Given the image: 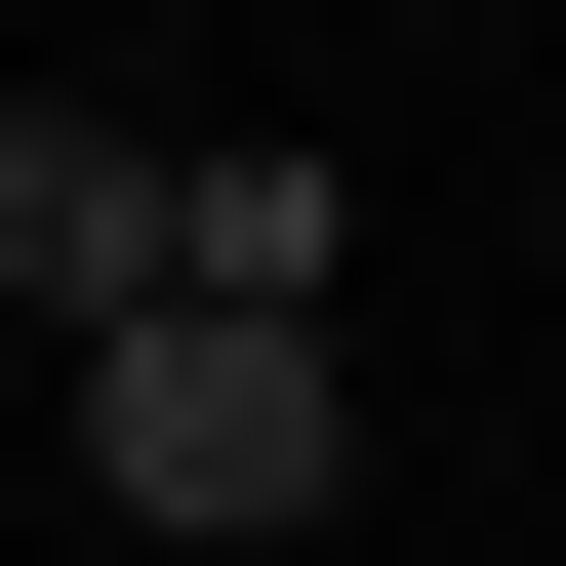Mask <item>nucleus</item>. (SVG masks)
<instances>
[{"mask_svg": "<svg viewBox=\"0 0 566 566\" xmlns=\"http://www.w3.org/2000/svg\"><path fill=\"white\" fill-rule=\"evenodd\" d=\"M0 324L82 365V324H163V163H122L82 82H0Z\"/></svg>", "mask_w": 566, "mask_h": 566, "instance_id": "obj_2", "label": "nucleus"}, {"mask_svg": "<svg viewBox=\"0 0 566 566\" xmlns=\"http://www.w3.org/2000/svg\"><path fill=\"white\" fill-rule=\"evenodd\" d=\"M82 485H122L163 566H283L324 485H365V446H324V324H202V283H163V324H82Z\"/></svg>", "mask_w": 566, "mask_h": 566, "instance_id": "obj_1", "label": "nucleus"}]
</instances>
